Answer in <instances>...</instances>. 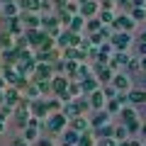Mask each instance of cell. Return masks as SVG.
I'll return each instance as SVG.
<instances>
[{"label": "cell", "instance_id": "1", "mask_svg": "<svg viewBox=\"0 0 146 146\" xmlns=\"http://www.w3.org/2000/svg\"><path fill=\"white\" fill-rule=\"evenodd\" d=\"M68 122H71V119H68L63 112H54V115H49L46 127H49L51 134H56V131H63V127H68Z\"/></svg>", "mask_w": 146, "mask_h": 146}, {"label": "cell", "instance_id": "2", "mask_svg": "<svg viewBox=\"0 0 146 146\" xmlns=\"http://www.w3.org/2000/svg\"><path fill=\"white\" fill-rule=\"evenodd\" d=\"M129 42H131V36H129V32H115V34L110 36V44L117 49V51H124L127 46H129Z\"/></svg>", "mask_w": 146, "mask_h": 146}, {"label": "cell", "instance_id": "3", "mask_svg": "<svg viewBox=\"0 0 146 146\" xmlns=\"http://www.w3.org/2000/svg\"><path fill=\"white\" fill-rule=\"evenodd\" d=\"M32 78L36 80V83H42V80H51L54 78V66L51 63H36V71Z\"/></svg>", "mask_w": 146, "mask_h": 146}, {"label": "cell", "instance_id": "4", "mask_svg": "<svg viewBox=\"0 0 146 146\" xmlns=\"http://www.w3.org/2000/svg\"><path fill=\"white\" fill-rule=\"evenodd\" d=\"M58 25H61V20L54 17V15H44V17H42V27H46V32H49L51 36H58V34L63 32Z\"/></svg>", "mask_w": 146, "mask_h": 146}, {"label": "cell", "instance_id": "5", "mask_svg": "<svg viewBox=\"0 0 146 146\" xmlns=\"http://www.w3.org/2000/svg\"><path fill=\"white\" fill-rule=\"evenodd\" d=\"M134 25H136V20L131 15H119L112 22V27H115L117 32H129V29H134Z\"/></svg>", "mask_w": 146, "mask_h": 146}, {"label": "cell", "instance_id": "6", "mask_svg": "<svg viewBox=\"0 0 146 146\" xmlns=\"http://www.w3.org/2000/svg\"><path fill=\"white\" fill-rule=\"evenodd\" d=\"M34 117H39V119H44V117H49L51 112H49V100H32V110H29Z\"/></svg>", "mask_w": 146, "mask_h": 146}, {"label": "cell", "instance_id": "7", "mask_svg": "<svg viewBox=\"0 0 146 146\" xmlns=\"http://www.w3.org/2000/svg\"><path fill=\"white\" fill-rule=\"evenodd\" d=\"M20 20H22V25H25L27 32H29V29H39V27H42V17H36L34 12H20Z\"/></svg>", "mask_w": 146, "mask_h": 146}, {"label": "cell", "instance_id": "8", "mask_svg": "<svg viewBox=\"0 0 146 146\" xmlns=\"http://www.w3.org/2000/svg\"><path fill=\"white\" fill-rule=\"evenodd\" d=\"M93 73H95V78H98L102 85H107L110 80L115 78V76H112V71H110V66H105V63H98V66L93 68Z\"/></svg>", "mask_w": 146, "mask_h": 146}, {"label": "cell", "instance_id": "9", "mask_svg": "<svg viewBox=\"0 0 146 146\" xmlns=\"http://www.w3.org/2000/svg\"><path fill=\"white\" fill-rule=\"evenodd\" d=\"M51 85H54V95H56V98H61L63 93H68V78L66 76H56V78H51Z\"/></svg>", "mask_w": 146, "mask_h": 146}, {"label": "cell", "instance_id": "10", "mask_svg": "<svg viewBox=\"0 0 146 146\" xmlns=\"http://www.w3.org/2000/svg\"><path fill=\"white\" fill-rule=\"evenodd\" d=\"M88 100H90V107H95V110H105V105H107V98H105L102 88L95 90V93H90Z\"/></svg>", "mask_w": 146, "mask_h": 146}, {"label": "cell", "instance_id": "11", "mask_svg": "<svg viewBox=\"0 0 146 146\" xmlns=\"http://www.w3.org/2000/svg\"><path fill=\"white\" fill-rule=\"evenodd\" d=\"M80 85H83V95H90V93H95V90L102 88V85H100V80L95 78V76H88V78H83V80H80Z\"/></svg>", "mask_w": 146, "mask_h": 146}, {"label": "cell", "instance_id": "12", "mask_svg": "<svg viewBox=\"0 0 146 146\" xmlns=\"http://www.w3.org/2000/svg\"><path fill=\"white\" fill-rule=\"evenodd\" d=\"M3 61H5V66H15L17 61H20V49L12 46V49H3Z\"/></svg>", "mask_w": 146, "mask_h": 146}, {"label": "cell", "instance_id": "13", "mask_svg": "<svg viewBox=\"0 0 146 146\" xmlns=\"http://www.w3.org/2000/svg\"><path fill=\"white\" fill-rule=\"evenodd\" d=\"M90 124H93V129L110 124V112H107V110H98V112L93 115V119H90Z\"/></svg>", "mask_w": 146, "mask_h": 146}, {"label": "cell", "instance_id": "14", "mask_svg": "<svg viewBox=\"0 0 146 146\" xmlns=\"http://www.w3.org/2000/svg\"><path fill=\"white\" fill-rule=\"evenodd\" d=\"M112 85H115L119 93H127V90H129V78H127V73H117L115 78H112Z\"/></svg>", "mask_w": 146, "mask_h": 146}, {"label": "cell", "instance_id": "15", "mask_svg": "<svg viewBox=\"0 0 146 146\" xmlns=\"http://www.w3.org/2000/svg\"><path fill=\"white\" fill-rule=\"evenodd\" d=\"M20 90L15 88V85H10V88L5 90V105H12V107H17V102H20Z\"/></svg>", "mask_w": 146, "mask_h": 146}, {"label": "cell", "instance_id": "16", "mask_svg": "<svg viewBox=\"0 0 146 146\" xmlns=\"http://www.w3.org/2000/svg\"><path fill=\"white\" fill-rule=\"evenodd\" d=\"M90 134L100 136V139H112V136H115V127L105 124V127H98V129H90Z\"/></svg>", "mask_w": 146, "mask_h": 146}, {"label": "cell", "instance_id": "17", "mask_svg": "<svg viewBox=\"0 0 146 146\" xmlns=\"http://www.w3.org/2000/svg\"><path fill=\"white\" fill-rule=\"evenodd\" d=\"M95 12H100V10H98V3H95V0H88V3H83V5H80V15H83L85 20H90Z\"/></svg>", "mask_w": 146, "mask_h": 146}, {"label": "cell", "instance_id": "18", "mask_svg": "<svg viewBox=\"0 0 146 146\" xmlns=\"http://www.w3.org/2000/svg\"><path fill=\"white\" fill-rule=\"evenodd\" d=\"M3 78H5L7 83L17 85V83H20V78H22V76H20L17 71H12V66H5V68H3Z\"/></svg>", "mask_w": 146, "mask_h": 146}, {"label": "cell", "instance_id": "19", "mask_svg": "<svg viewBox=\"0 0 146 146\" xmlns=\"http://www.w3.org/2000/svg\"><path fill=\"white\" fill-rule=\"evenodd\" d=\"M127 63H129V56H127L124 51H117V56L110 58L107 66H110V68H117V66H127Z\"/></svg>", "mask_w": 146, "mask_h": 146}, {"label": "cell", "instance_id": "20", "mask_svg": "<svg viewBox=\"0 0 146 146\" xmlns=\"http://www.w3.org/2000/svg\"><path fill=\"white\" fill-rule=\"evenodd\" d=\"M112 49H115V46H112L110 42H105L102 46H100V51H98V58H100V63H105V61L110 63V58H112V56H110V54H112Z\"/></svg>", "mask_w": 146, "mask_h": 146}, {"label": "cell", "instance_id": "21", "mask_svg": "<svg viewBox=\"0 0 146 146\" xmlns=\"http://www.w3.org/2000/svg\"><path fill=\"white\" fill-rule=\"evenodd\" d=\"M7 32H10V34H20V32H22L20 15H17V17H7Z\"/></svg>", "mask_w": 146, "mask_h": 146}, {"label": "cell", "instance_id": "22", "mask_svg": "<svg viewBox=\"0 0 146 146\" xmlns=\"http://www.w3.org/2000/svg\"><path fill=\"white\" fill-rule=\"evenodd\" d=\"M83 27H85V17L83 15H73L71 17V25H68V29H71V32H80Z\"/></svg>", "mask_w": 146, "mask_h": 146}, {"label": "cell", "instance_id": "23", "mask_svg": "<svg viewBox=\"0 0 146 146\" xmlns=\"http://www.w3.org/2000/svg\"><path fill=\"white\" fill-rule=\"evenodd\" d=\"M129 102H131V105L146 102V90H129Z\"/></svg>", "mask_w": 146, "mask_h": 146}, {"label": "cell", "instance_id": "24", "mask_svg": "<svg viewBox=\"0 0 146 146\" xmlns=\"http://www.w3.org/2000/svg\"><path fill=\"white\" fill-rule=\"evenodd\" d=\"M115 5L122 10V15H131V10H134V0H115Z\"/></svg>", "mask_w": 146, "mask_h": 146}, {"label": "cell", "instance_id": "25", "mask_svg": "<svg viewBox=\"0 0 146 146\" xmlns=\"http://www.w3.org/2000/svg\"><path fill=\"white\" fill-rule=\"evenodd\" d=\"M85 27H88V34H95L98 29H102V20L100 17H90V20H85Z\"/></svg>", "mask_w": 146, "mask_h": 146}, {"label": "cell", "instance_id": "26", "mask_svg": "<svg viewBox=\"0 0 146 146\" xmlns=\"http://www.w3.org/2000/svg\"><path fill=\"white\" fill-rule=\"evenodd\" d=\"M71 129H76V131H80V134H85V129H88L85 117H76V119H71Z\"/></svg>", "mask_w": 146, "mask_h": 146}, {"label": "cell", "instance_id": "27", "mask_svg": "<svg viewBox=\"0 0 146 146\" xmlns=\"http://www.w3.org/2000/svg\"><path fill=\"white\" fill-rule=\"evenodd\" d=\"M0 10H3V15H5V17H17V15H20V7H17L15 3H5Z\"/></svg>", "mask_w": 146, "mask_h": 146}, {"label": "cell", "instance_id": "28", "mask_svg": "<svg viewBox=\"0 0 146 146\" xmlns=\"http://www.w3.org/2000/svg\"><path fill=\"white\" fill-rule=\"evenodd\" d=\"M0 46H3V49H12V46H15V44H12V34L7 29L0 32Z\"/></svg>", "mask_w": 146, "mask_h": 146}, {"label": "cell", "instance_id": "29", "mask_svg": "<svg viewBox=\"0 0 146 146\" xmlns=\"http://www.w3.org/2000/svg\"><path fill=\"white\" fill-rule=\"evenodd\" d=\"M22 139L29 141V144H32V141H36V139H39V127H27V129H25V136H22Z\"/></svg>", "mask_w": 146, "mask_h": 146}, {"label": "cell", "instance_id": "30", "mask_svg": "<svg viewBox=\"0 0 146 146\" xmlns=\"http://www.w3.org/2000/svg\"><path fill=\"white\" fill-rule=\"evenodd\" d=\"M76 146H98V144L93 141V134H90V129L85 131V134H80V139H78V144H76Z\"/></svg>", "mask_w": 146, "mask_h": 146}, {"label": "cell", "instance_id": "31", "mask_svg": "<svg viewBox=\"0 0 146 146\" xmlns=\"http://www.w3.org/2000/svg\"><path fill=\"white\" fill-rule=\"evenodd\" d=\"M102 93H105V98H107V100H115L117 95H119V90H117L112 83H107V85H102Z\"/></svg>", "mask_w": 146, "mask_h": 146}, {"label": "cell", "instance_id": "32", "mask_svg": "<svg viewBox=\"0 0 146 146\" xmlns=\"http://www.w3.org/2000/svg\"><path fill=\"white\" fill-rule=\"evenodd\" d=\"M105 110H107V112H110V115H112V112H122V102H119V100H107V105H105Z\"/></svg>", "mask_w": 146, "mask_h": 146}, {"label": "cell", "instance_id": "33", "mask_svg": "<svg viewBox=\"0 0 146 146\" xmlns=\"http://www.w3.org/2000/svg\"><path fill=\"white\" fill-rule=\"evenodd\" d=\"M119 115H122V119H124V124H129V122H134V119H136V112H134L131 107H124Z\"/></svg>", "mask_w": 146, "mask_h": 146}, {"label": "cell", "instance_id": "34", "mask_svg": "<svg viewBox=\"0 0 146 146\" xmlns=\"http://www.w3.org/2000/svg\"><path fill=\"white\" fill-rule=\"evenodd\" d=\"M127 134H129V131H127V127H115V136H112V139L119 144V141H127Z\"/></svg>", "mask_w": 146, "mask_h": 146}, {"label": "cell", "instance_id": "35", "mask_svg": "<svg viewBox=\"0 0 146 146\" xmlns=\"http://www.w3.org/2000/svg\"><path fill=\"white\" fill-rule=\"evenodd\" d=\"M88 39H90V44H98V46H102L107 36H105L102 32H95V34H90V36H88Z\"/></svg>", "mask_w": 146, "mask_h": 146}, {"label": "cell", "instance_id": "36", "mask_svg": "<svg viewBox=\"0 0 146 146\" xmlns=\"http://www.w3.org/2000/svg\"><path fill=\"white\" fill-rule=\"evenodd\" d=\"M39 93H42V95L54 93V85H51V80H42V83H39Z\"/></svg>", "mask_w": 146, "mask_h": 146}, {"label": "cell", "instance_id": "37", "mask_svg": "<svg viewBox=\"0 0 146 146\" xmlns=\"http://www.w3.org/2000/svg\"><path fill=\"white\" fill-rule=\"evenodd\" d=\"M131 17H134V20H146V10H144V5H136L134 10H131Z\"/></svg>", "mask_w": 146, "mask_h": 146}, {"label": "cell", "instance_id": "38", "mask_svg": "<svg viewBox=\"0 0 146 146\" xmlns=\"http://www.w3.org/2000/svg\"><path fill=\"white\" fill-rule=\"evenodd\" d=\"M100 20L107 22V25H112V22H115V15H112L110 10H102V7H100Z\"/></svg>", "mask_w": 146, "mask_h": 146}, {"label": "cell", "instance_id": "39", "mask_svg": "<svg viewBox=\"0 0 146 146\" xmlns=\"http://www.w3.org/2000/svg\"><path fill=\"white\" fill-rule=\"evenodd\" d=\"M25 93H27V98H29V100H36V98H39V85H29Z\"/></svg>", "mask_w": 146, "mask_h": 146}, {"label": "cell", "instance_id": "40", "mask_svg": "<svg viewBox=\"0 0 146 146\" xmlns=\"http://www.w3.org/2000/svg\"><path fill=\"white\" fill-rule=\"evenodd\" d=\"M127 131H129V134H136V131H141V122H139V119L129 122V124H127Z\"/></svg>", "mask_w": 146, "mask_h": 146}, {"label": "cell", "instance_id": "41", "mask_svg": "<svg viewBox=\"0 0 146 146\" xmlns=\"http://www.w3.org/2000/svg\"><path fill=\"white\" fill-rule=\"evenodd\" d=\"M61 110H63V107H61V100H58V98L49 102V112H51V115H54V112H61Z\"/></svg>", "mask_w": 146, "mask_h": 146}, {"label": "cell", "instance_id": "42", "mask_svg": "<svg viewBox=\"0 0 146 146\" xmlns=\"http://www.w3.org/2000/svg\"><path fill=\"white\" fill-rule=\"evenodd\" d=\"M27 44H29V36L25 34V36H17V42H15V46H17V49H25Z\"/></svg>", "mask_w": 146, "mask_h": 146}, {"label": "cell", "instance_id": "43", "mask_svg": "<svg viewBox=\"0 0 146 146\" xmlns=\"http://www.w3.org/2000/svg\"><path fill=\"white\" fill-rule=\"evenodd\" d=\"M54 7H56V10H66V7H68V0H54Z\"/></svg>", "mask_w": 146, "mask_h": 146}, {"label": "cell", "instance_id": "44", "mask_svg": "<svg viewBox=\"0 0 146 146\" xmlns=\"http://www.w3.org/2000/svg\"><path fill=\"white\" fill-rule=\"evenodd\" d=\"M34 146H54V144H51V139H44V136H42V139L34 141Z\"/></svg>", "mask_w": 146, "mask_h": 146}, {"label": "cell", "instance_id": "45", "mask_svg": "<svg viewBox=\"0 0 146 146\" xmlns=\"http://www.w3.org/2000/svg\"><path fill=\"white\" fill-rule=\"evenodd\" d=\"M98 146H117V141H115V139H100Z\"/></svg>", "mask_w": 146, "mask_h": 146}, {"label": "cell", "instance_id": "46", "mask_svg": "<svg viewBox=\"0 0 146 146\" xmlns=\"http://www.w3.org/2000/svg\"><path fill=\"white\" fill-rule=\"evenodd\" d=\"M117 100H119L122 105H127V102H129V93H119V95H117Z\"/></svg>", "mask_w": 146, "mask_h": 146}, {"label": "cell", "instance_id": "47", "mask_svg": "<svg viewBox=\"0 0 146 146\" xmlns=\"http://www.w3.org/2000/svg\"><path fill=\"white\" fill-rule=\"evenodd\" d=\"M0 115H12V105H5V107H3V110H0Z\"/></svg>", "mask_w": 146, "mask_h": 146}, {"label": "cell", "instance_id": "48", "mask_svg": "<svg viewBox=\"0 0 146 146\" xmlns=\"http://www.w3.org/2000/svg\"><path fill=\"white\" fill-rule=\"evenodd\" d=\"M12 146H29V141H25V139H17Z\"/></svg>", "mask_w": 146, "mask_h": 146}, {"label": "cell", "instance_id": "49", "mask_svg": "<svg viewBox=\"0 0 146 146\" xmlns=\"http://www.w3.org/2000/svg\"><path fill=\"white\" fill-rule=\"evenodd\" d=\"M139 68H141V71L146 73V56H144V58H141V61H139Z\"/></svg>", "mask_w": 146, "mask_h": 146}, {"label": "cell", "instance_id": "50", "mask_svg": "<svg viewBox=\"0 0 146 146\" xmlns=\"http://www.w3.org/2000/svg\"><path fill=\"white\" fill-rule=\"evenodd\" d=\"M139 54H144V56H146V44H144V42L139 44Z\"/></svg>", "mask_w": 146, "mask_h": 146}, {"label": "cell", "instance_id": "51", "mask_svg": "<svg viewBox=\"0 0 146 146\" xmlns=\"http://www.w3.org/2000/svg\"><path fill=\"white\" fill-rule=\"evenodd\" d=\"M129 146H144L141 141H129Z\"/></svg>", "mask_w": 146, "mask_h": 146}, {"label": "cell", "instance_id": "52", "mask_svg": "<svg viewBox=\"0 0 146 146\" xmlns=\"http://www.w3.org/2000/svg\"><path fill=\"white\" fill-rule=\"evenodd\" d=\"M5 83H7V80H5V78H0V90L5 88Z\"/></svg>", "mask_w": 146, "mask_h": 146}, {"label": "cell", "instance_id": "53", "mask_svg": "<svg viewBox=\"0 0 146 146\" xmlns=\"http://www.w3.org/2000/svg\"><path fill=\"white\" fill-rule=\"evenodd\" d=\"M134 5H146V0H134Z\"/></svg>", "mask_w": 146, "mask_h": 146}, {"label": "cell", "instance_id": "54", "mask_svg": "<svg viewBox=\"0 0 146 146\" xmlns=\"http://www.w3.org/2000/svg\"><path fill=\"white\" fill-rule=\"evenodd\" d=\"M141 136H146V124H141Z\"/></svg>", "mask_w": 146, "mask_h": 146}, {"label": "cell", "instance_id": "55", "mask_svg": "<svg viewBox=\"0 0 146 146\" xmlns=\"http://www.w3.org/2000/svg\"><path fill=\"white\" fill-rule=\"evenodd\" d=\"M0 102H5V93L3 90H0Z\"/></svg>", "mask_w": 146, "mask_h": 146}, {"label": "cell", "instance_id": "56", "mask_svg": "<svg viewBox=\"0 0 146 146\" xmlns=\"http://www.w3.org/2000/svg\"><path fill=\"white\" fill-rule=\"evenodd\" d=\"M3 68H5V63H0V73H3Z\"/></svg>", "mask_w": 146, "mask_h": 146}, {"label": "cell", "instance_id": "57", "mask_svg": "<svg viewBox=\"0 0 146 146\" xmlns=\"http://www.w3.org/2000/svg\"><path fill=\"white\" fill-rule=\"evenodd\" d=\"M0 54H3V46H0Z\"/></svg>", "mask_w": 146, "mask_h": 146}, {"label": "cell", "instance_id": "58", "mask_svg": "<svg viewBox=\"0 0 146 146\" xmlns=\"http://www.w3.org/2000/svg\"><path fill=\"white\" fill-rule=\"evenodd\" d=\"M0 15H3V10H0Z\"/></svg>", "mask_w": 146, "mask_h": 146}]
</instances>
